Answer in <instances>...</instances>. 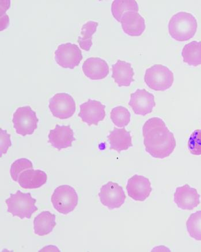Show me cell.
I'll return each instance as SVG.
<instances>
[{"mask_svg": "<svg viewBox=\"0 0 201 252\" xmlns=\"http://www.w3.org/2000/svg\"><path fill=\"white\" fill-rule=\"evenodd\" d=\"M143 135L145 151L154 158L165 159L176 147L174 134L159 117L146 121L143 126Z\"/></svg>", "mask_w": 201, "mask_h": 252, "instance_id": "cell-1", "label": "cell"}, {"mask_svg": "<svg viewBox=\"0 0 201 252\" xmlns=\"http://www.w3.org/2000/svg\"><path fill=\"white\" fill-rule=\"evenodd\" d=\"M197 19L192 13L180 12L171 18L169 23V32L176 41H189L195 36L197 31Z\"/></svg>", "mask_w": 201, "mask_h": 252, "instance_id": "cell-2", "label": "cell"}, {"mask_svg": "<svg viewBox=\"0 0 201 252\" xmlns=\"http://www.w3.org/2000/svg\"><path fill=\"white\" fill-rule=\"evenodd\" d=\"M36 202V199L32 197L31 194L23 193L20 190L11 194L5 200L8 213L21 220L30 219L32 214L38 211Z\"/></svg>", "mask_w": 201, "mask_h": 252, "instance_id": "cell-3", "label": "cell"}, {"mask_svg": "<svg viewBox=\"0 0 201 252\" xmlns=\"http://www.w3.org/2000/svg\"><path fill=\"white\" fill-rule=\"evenodd\" d=\"M144 80L150 89L164 92L172 87L174 76L168 67L155 64L146 70Z\"/></svg>", "mask_w": 201, "mask_h": 252, "instance_id": "cell-4", "label": "cell"}, {"mask_svg": "<svg viewBox=\"0 0 201 252\" xmlns=\"http://www.w3.org/2000/svg\"><path fill=\"white\" fill-rule=\"evenodd\" d=\"M51 201L57 211L63 215H68L78 206V194L74 188L64 185L57 188L54 191Z\"/></svg>", "mask_w": 201, "mask_h": 252, "instance_id": "cell-5", "label": "cell"}, {"mask_svg": "<svg viewBox=\"0 0 201 252\" xmlns=\"http://www.w3.org/2000/svg\"><path fill=\"white\" fill-rule=\"evenodd\" d=\"M13 127L22 136L31 135L38 127L36 114L29 106L20 107L13 114Z\"/></svg>", "mask_w": 201, "mask_h": 252, "instance_id": "cell-6", "label": "cell"}, {"mask_svg": "<svg viewBox=\"0 0 201 252\" xmlns=\"http://www.w3.org/2000/svg\"><path fill=\"white\" fill-rule=\"evenodd\" d=\"M99 197L102 205L110 210L121 207L126 199L122 187L112 181H110L100 188Z\"/></svg>", "mask_w": 201, "mask_h": 252, "instance_id": "cell-7", "label": "cell"}, {"mask_svg": "<svg viewBox=\"0 0 201 252\" xmlns=\"http://www.w3.org/2000/svg\"><path fill=\"white\" fill-rule=\"evenodd\" d=\"M49 108L52 115L56 118L68 119L74 115L76 103L69 94L58 93L50 99Z\"/></svg>", "mask_w": 201, "mask_h": 252, "instance_id": "cell-8", "label": "cell"}, {"mask_svg": "<svg viewBox=\"0 0 201 252\" xmlns=\"http://www.w3.org/2000/svg\"><path fill=\"white\" fill-rule=\"evenodd\" d=\"M56 63L63 68L74 69L83 59L81 50L75 44L66 43L60 45L55 53Z\"/></svg>", "mask_w": 201, "mask_h": 252, "instance_id": "cell-9", "label": "cell"}, {"mask_svg": "<svg viewBox=\"0 0 201 252\" xmlns=\"http://www.w3.org/2000/svg\"><path fill=\"white\" fill-rule=\"evenodd\" d=\"M106 106L98 100L88 99L80 106L79 116L88 126H98L106 117Z\"/></svg>", "mask_w": 201, "mask_h": 252, "instance_id": "cell-10", "label": "cell"}, {"mask_svg": "<svg viewBox=\"0 0 201 252\" xmlns=\"http://www.w3.org/2000/svg\"><path fill=\"white\" fill-rule=\"evenodd\" d=\"M129 105L137 115H148L156 106L155 96L145 89L137 90L130 95Z\"/></svg>", "mask_w": 201, "mask_h": 252, "instance_id": "cell-11", "label": "cell"}, {"mask_svg": "<svg viewBox=\"0 0 201 252\" xmlns=\"http://www.w3.org/2000/svg\"><path fill=\"white\" fill-rule=\"evenodd\" d=\"M126 189L130 198L141 202L148 199L152 191L151 183L149 180L145 177L137 174L130 178L127 181Z\"/></svg>", "mask_w": 201, "mask_h": 252, "instance_id": "cell-12", "label": "cell"}, {"mask_svg": "<svg viewBox=\"0 0 201 252\" xmlns=\"http://www.w3.org/2000/svg\"><path fill=\"white\" fill-rule=\"evenodd\" d=\"M174 202L182 210H193L200 204V195L195 188L186 184L177 187L174 193Z\"/></svg>", "mask_w": 201, "mask_h": 252, "instance_id": "cell-13", "label": "cell"}, {"mask_svg": "<svg viewBox=\"0 0 201 252\" xmlns=\"http://www.w3.org/2000/svg\"><path fill=\"white\" fill-rule=\"evenodd\" d=\"M48 138V143L58 151L72 147V143L76 140L70 126L57 125L55 129L50 130Z\"/></svg>", "mask_w": 201, "mask_h": 252, "instance_id": "cell-14", "label": "cell"}, {"mask_svg": "<svg viewBox=\"0 0 201 252\" xmlns=\"http://www.w3.org/2000/svg\"><path fill=\"white\" fill-rule=\"evenodd\" d=\"M120 22L121 23L123 32L131 36L142 35L146 29L145 19L138 12H125Z\"/></svg>", "mask_w": 201, "mask_h": 252, "instance_id": "cell-15", "label": "cell"}, {"mask_svg": "<svg viewBox=\"0 0 201 252\" xmlns=\"http://www.w3.org/2000/svg\"><path fill=\"white\" fill-rule=\"evenodd\" d=\"M84 74L92 80H100L106 78L109 73L108 63L98 57H90L86 60L82 66Z\"/></svg>", "mask_w": 201, "mask_h": 252, "instance_id": "cell-16", "label": "cell"}, {"mask_svg": "<svg viewBox=\"0 0 201 252\" xmlns=\"http://www.w3.org/2000/svg\"><path fill=\"white\" fill-rule=\"evenodd\" d=\"M48 181V176L41 170L29 169L19 176L18 183L23 189H33L42 187Z\"/></svg>", "mask_w": 201, "mask_h": 252, "instance_id": "cell-17", "label": "cell"}, {"mask_svg": "<svg viewBox=\"0 0 201 252\" xmlns=\"http://www.w3.org/2000/svg\"><path fill=\"white\" fill-rule=\"evenodd\" d=\"M112 77L119 87H129L134 82L135 75L131 63L118 60L112 66Z\"/></svg>", "mask_w": 201, "mask_h": 252, "instance_id": "cell-18", "label": "cell"}, {"mask_svg": "<svg viewBox=\"0 0 201 252\" xmlns=\"http://www.w3.org/2000/svg\"><path fill=\"white\" fill-rule=\"evenodd\" d=\"M107 139L110 144V149L115 150L118 153L126 151L133 146L131 134L124 127L122 129L115 127L110 132Z\"/></svg>", "mask_w": 201, "mask_h": 252, "instance_id": "cell-19", "label": "cell"}, {"mask_svg": "<svg viewBox=\"0 0 201 252\" xmlns=\"http://www.w3.org/2000/svg\"><path fill=\"white\" fill-rule=\"evenodd\" d=\"M56 216L49 211H43L33 220V230L38 236L51 233L56 226Z\"/></svg>", "mask_w": 201, "mask_h": 252, "instance_id": "cell-20", "label": "cell"}, {"mask_svg": "<svg viewBox=\"0 0 201 252\" xmlns=\"http://www.w3.org/2000/svg\"><path fill=\"white\" fill-rule=\"evenodd\" d=\"M183 61L192 66L201 65V41H192L184 46L182 52Z\"/></svg>", "mask_w": 201, "mask_h": 252, "instance_id": "cell-21", "label": "cell"}, {"mask_svg": "<svg viewBox=\"0 0 201 252\" xmlns=\"http://www.w3.org/2000/svg\"><path fill=\"white\" fill-rule=\"evenodd\" d=\"M99 26L98 22L89 21L82 27L78 42L80 48L86 51H89L92 46V36L96 32Z\"/></svg>", "mask_w": 201, "mask_h": 252, "instance_id": "cell-22", "label": "cell"}, {"mask_svg": "<svg viewBox=\"0 0 201 252\" xmlns=\"http://www.w3.org/2000/svg\"><path fill=\"white\" fill-rule=\"evenodd\" d=\"M139 10V5L135 0H115L112 5V15L118 22L125 12H138Z\"/></svg>", "mask_w": 201, "mask_h": 252, "instance_id": "cell-23", "label": "cell"}, {"mask_svg": "<svg viewBox=\"0 0 201 252\" xmlns=\"http://www.w3.org/2000/svg\"><path fill=\"white\" fill-rule=\"evenodd\" d=\"M186 227L190 237L201 241V211L191 215L186 221Z\"/></svg>", "mask_w": 201, "mask_h": 252, "instance_id": "cell-24", "label": "cell"}, {"mask_svg": "<svg viewBox=\"0 0 201 252\" xmlns=\"http://www.w3.org/2000/svg\"><path fill=\"white\" fill-rule=\"evenodd\" d=\"M131 114L126 107L122 106L113 108L110 113V118L114 124L119 127H124L129 125Z\"/></svg>", "mask_w": 201, "mask_h": 252, "instance_id": "cell-25", "label": "cell"}, {"mask_svg": "<svg viewBox=\"0 0 201 252\" xmlns=\"http://www.w3.org/2000/svg\"><path fill=\"white\" fill-rule=\"evenodd\" d=\"M32 169L33 164L31 161L27 158H21L15 160L12 164L10 174L12 179L15 182H18L19 177L23 171Z\"/></svg>", "mask_w": 201, "mask_h": 252, "instance_id": "cell-26", "label": "cell"}, {"mask_svg": "<svg viewBox=\"0 0 201 252\" xmlns=\"http://www.w3.org/2000/svg\"><path fill=\"white\" fill-rule=\"evenodd\" d=\"M188 149L193 156H201V129H196L191 134L188 141Z\"/></svg>", "mask_w": 201, "mask_h": 252, "instance_id": "cell-27", "label": "cell"}, {"mask_svg": "<svg viewBox=\"0 0 201 252\" xmlns=\"http://www.w3.org/2000/svg\"><path fill=\"white\" fill-rule=\"evenodd\" d=\"M12 146L11 134H8L6 130L0 129V154L1 157L3 154L7 153L10 147Z\"/></svg>", "mask_w": 201, "mask_h": 252, "instance_id": "cell-28", "label": "cell"}, {"mask_svg": "<svg viewBox=\"0 0 201 252\" xmlns=\"http://www.w3.org/2000/svg\"><path fill=\"white\" fill-rule=\"evenodd\" d=\"M9 19L8 15L4 13V14L0 16V29L1 31H3L7 28L9 26Z\"/></svg>", "mask_w": 201, "mask_h": 252, "instance_id": "cell-29", "label": "cell"}, {"mask_svg": "<svg viewBox=\"0 0 201 252\" xmlns=\"http://www.w3.org/2000/svg\"><path fill=\"white\" fill-rule=\"evenodd\" d=\"M10 4H11V1L9 0L1 1V9H0L1 15L5 13L6 11L9 8Z\"/></svg>", "mask_w": 201, "mask_h": 252, "instance_id": "cell-30", "label": "cell"}]
</instances>
